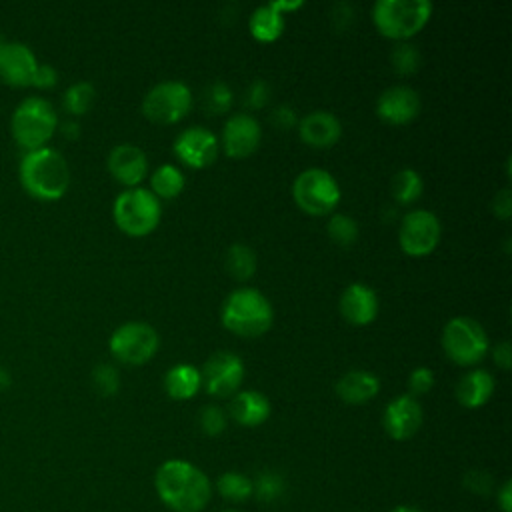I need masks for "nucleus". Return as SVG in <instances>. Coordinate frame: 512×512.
I'll return each mask as SVG.
<instances>
[{
    "instance_id": "1",
    "label": "nucleus",
    "mask_w": 512,
    "mask_h": 512,
    "mask_svg": "<svg viewBox=\"0 0 512 512\" xmlns=\"http://www.w3.org/2000/svg\"><path fill=\"white\" fill-rule=\"evenodd\" d=\"M154 488L160 500L174 512H200L212 496L208 476L186 460H166L160 464Z\"/></svg>"
},
{
    "instance_id": "2",
    "label": "nucleus",
    "mask_w": 512,
    "mask_h": 512,
    "mask_svg": "<svg viewBox=\"0 0 512 512\" xmlns=\"http://www.w3.org/2000/svg\"><path fill=\"white\" fill-rule=\"evenodd\" d=\"M20 184L38 200H58L70 186V166L66 158L50 146L30 150L18 166Z\"/></svg>"
},
{
    "instance_id": "3",
    "label": "nucleus",
    "mask_w": 512,
    "mask_h": 512,
    "mask_svg": "<svg viewBox=\"0 0 512 512\" xmlns=\"http://www.w3.org/2000/svg\"><path fill=\"white\" fill-rule=\"evenodd\" d=\"M274 318L272 304L256 288L234 290L222 306V324L236 336L256 338L270 330Z\"/></svg>"
},
{
    "instance_id": "4",
    "label": "nucleus",
    "mask_w": 512,
    "mask_h": 512,
    "mask_svg": "<svg viewBox=\"0 0 512 512\" xmlns=\"http://www.w3.org/2000/svg\"><path fill=\"white\" fill-rule=\"evenodd\" d=\"M58 128L54 106L40 96L24 98L12 112L10 130L14 140L26 152L46 146Z\"/></svg>"
},
{
    "instance_id": "5",
    "label": "nucleus",
    "mask_w": 512,
    "mask_h": 512,
    "mask_svg": "<svg viewBox=\"0 0 512 512\" xmlns=\"http://www.w3.org/2000/svg\"><path fill=\"white\" fill-rule=\"evenodd\" d=\"M428 0H378L372 10L378 32L392 40H406L418 34L430 20Z\"/></svg>"
},
{
    "instance_id": "6",
    "label": "nucleus",
    "mask_w": 512,
    "mask_h": 512,
    "mask_svg": "<svg viewBox=\"0 0 512 512\" xmlns=\"http://www.w3.org/2000/svg\"><path fill=\"white\" fill-rule=\"evenodd\" d=\"M114 222L128 236H146L160 222V200L146 188H126L112 206Z\"/></svg>"
},
{
    "instance_id": "7",
    "label": "nucleus",
    "mask_w": 512,
    "mask_h": 512,
    "mask_svg": "<svg viewBox=\"0 0 512 512\" xmlns=\"http://www.w3.org/2000/svg\"><path fill=\"white\" fill-rule=\"evenodd\" d=\"M442 348L452 362L472 366L486 356L488 336L474 318L456 316L448 320L442 330Z\"/></svg>"
},
{
    "instance_id": "8",
    "label": "nucleus",
    "mask_w": 512,
    "mask_h": 512,
    "mask_svg": "<svg viewBox=\"0 0 512 512\" xmlns=\"http://www.w3.org/2000/svg\"><path fill=\"white\" fill-rule=\"evenodd\" d=\"M298 208L312 216L330 214L340 202V186L328 170L308 168L300 172L292 186Z\"/></svg>"
},
{
    "instance_id": "9",
    "label": "nucleus",
    "mask_w": 512,
    "mask_h": 512,
    "mask_svg": "<svg viewBox=\"0 0 512 512\" xmlns=\"http://www.w3.org/2000/svg\"><path fill=\"white\" fill-rule=\"evenodd\" d=\"M158 344V332L146 322H126L118 326L108 340L112 356L130 366L148 362L156 354Z\"/></svg>"
},
{
    "instance_id": "10",
    "label": "nucleus",
    "mask_w": 512,
    "mask_h": 512,
    "mask_svg": "<svg viewBox=\"0 0 512 512\" xmlns=\"http://www.w3.org/2000/svg\"><path fill=\"white\" fill-rule=\"evenodd\" d=\"M192 106L190 88L184 82L168 80L156 84L142 102V112L156 124H174L182 120Z\"/></svg>"
},
{
    "instance_id": "11",
    "label": "nucleus",
    "mask_w": 512,
    "mask_h": 512,
    "mask_svg": "<svg viewBox=\"0 0 512 512\" xmlns=\"http://www.w3.org/2000/svg\"><path fill=\"white\" fill-rule=\"evenodd\" d=\"M440 220L428 210H412L402 218L398 242L408 256H428L440 242Z\"/></svg>"
},
{
    "instance_id": "12",
    "label": "nucleus",
    "mask_w": 512,
    "mask_h": 512,
    "mask_svg": "<svg viewBox=\"0 0 512 512\" xmlns=\"http://www.w3.org/2000/svg\"><path fill=\"white\" fill-rule=\"evenodd\" d=\"M202 386L210 396L228 398L244 380V362L232 352H216L202 366Z\"/></svg>"
},
{
    "instance_id": "13",
    "label": "nucleus",
    "mask_w": 512,
    "mask_h": 512,
    "mask_svg": "<svg viewBox=\"0 0 512 512\" xmlns=\"http://www.w3.org/2000/svg\"><path fill=\"white\" fill-rule=\"evenodd\" d=\"M174 154L190 168H206L218 156V140L210 130L192 126L174 140Z\"/></svg>"
},
{
    "instance_id": "14",
    "label": "nucleus",
    "mask_w": 512,
    "mask_h": 512,
    "mask_svg": "<svg viewBox=\"0 0 512 512\" xmlns=\"http://www.w3.org/2000/svg\"><path fill=\"white\" fill-rule=\"evenodd\" d=\"M382 424H384V430L388 432V436L394 440L412 438L422 426L420 402L410 394L392 398L384 410Z\"/></svg>"
},
{
    "instance_id": "15",
    "label": "nucleus",
    "mask_w": 512,
    "mask_h": 512,
    "mask_svg": "<svg viewBox=\"0 0 512 512\" xmlns=\"http://www.w3.org/2000/svg\"><path fill=\"white\" fill-rule=\"evenodd\" d=\"M262 128L250 114H234L226 120L222 132L224 152L230 158H246L260 146Z\"/></svg>"
},
{
    "instance_id": "16",
    "label": "nucleus",
    "mask_w": 512,
    "mask_h": 512,
    "mask_svg": "<svg viewBox=\"0 0 512 512\" xmlns=\"http://www.w3.org/2000/svg\"><path fill=\"white\" fill-rule=\"evenodd\" d=\"M420 112V96L408 86H392L378 96L376 114L386 124L402 126L412 122Z\"/></svg>"
},
{
    "instance_id": "17",
    "label": "nucleus",
    "mask_w": 512,
    "mask_h": 512,
    "mask_svg": "<svg viewBox=\"0 0 512 512\" xmlns=\"http://www.w3.org/2000/svg\"><path fill=\"white\" fill-rule=\"evenodd\" d=\"M36 66V54L24 42H6L0 52V78L12 86H28Z\"/></svg>"
},
{
    "instance_id": "18",
    "label": "nucleus",
    "mask_w": 512,
    "mask_h": 512,
    "mask_svg": "<svg viewBox=\"0 0 512 512\" xmlns=\"http://www.w3.org/2000/svg\"><path fill=\"white\" fill-rule=\"evenodd\" d=\"M108 170L120 184L136 188L146 176L148 160L142 148L134 144H118L108 154Z\"/></svg>"
},
{
    "instance_id": "19",
    "label": "nucleus",
    "mask_w": 512,
    "mask_h": 512,
    "mask_svg": "<svg viewBox=\"0 0 512 512\" xmlns=\"http://www.w3.org/2000/svg\"><path fill=\"white\" fill-rule=\"evenodd\" d=\"M340 312L346 322L354 326H366L374 322L378 314V296L370 286L352 282L340 296Z\"/></svg>"
},
{
    "instance_id": "20",
    "label": "nucleus",
    "mask_w": 512,
    "mask_h": 512,
    "mask_svg": "<svg viewBox=\"0 0 512 512\" xmlns=\"http://www.w3.org/2000/svg\"><path fill=\"white\" fill-rule=\"evenodd\" d=\"M298 134L312 148H330L340 140L342 124L332 112L314 110L298 122Z\"/></svg>"
},
{
    "instance_id": "21",
    "label": "nucleus",
    "mask_w": 512,
    "mask_h": 512,
    "mask_svg": "<svg viewBox=\"0 0 512 512\" xmlns=\"http://www.w3.org/2000/svg\"><path fill=\"white\" fill-rule=\"evenodd\" d=\"M230 416L246 426V428H254V426H260L268 420L270 416V400L258 392V390H242V392H236L230 400Z\"/></svg>"
},
{
    "instance_id": "22",
    "label": "nucleus",
    "mask_w": 512,
    "mask_h": 512,
    "mask_svg": "<svg viewBox=\"0 0 512 512\" xmlns=\"http://www.w3.org/2000/svg\"><path fill=\"white\" fill-rule=\"evenodd\" d=\"M380 390L378 378L368 370H350L336 382V394L346 404H366Z\"/></svg>"
},
{
    "instance_id": "23",
    "label": "nucleus",
    "mask_w": 512,
    "mask_h": 512,
    "mask_svg": "<svg viewBox=\"0 0 512 512\" xmlns=\"http://www.w3.org/2000/svg\"><path fill=\"white\" fill-rule=\"evenodd\" d=\"M494 392V378L486 370H470L466 372L456 386V398L464 408H480L484 406Z\"/></svg>"
},
{
    "instance_id": "24",
    "label": "nucleus",
    "mask_w": 512,
    "mask_h": 512,
    "mask_svg": "<svg viewBox=\"0 0 512 512\" xmlns=\"http://www.w3.org/2000/svg\"><path fill=\"white\" fill-rule=\"evenodd\" d=\"M202 386L200 370L192 364H174L164 376V388L170 398L174 400H188L192 398Z\"/></svg>"
},
{
    "instance_id": "25",
    "label": "nucleus",
    "mask_w": 512,
    "mask_h": 512,
    "mask_svg": "<svg viewBox=\"0 0 512 512\" xmlns=\"http://www.w3.org/2000/svg\"><path fill=\"white\" fill-rule=\"evenodd\" d=\"M250 34L258 42H274L284 30V14L274 6V2L256 8L250 16Z\"/></svg>"
},
{
    "instance_id": "26",
    "label": "nucleus",
    "mask_w": 512,
    "mask_h": 512,
    "mask_svg": "<svg viewBox=\"0 0 512 512\" xmlns=\"http://www.w3.org/2000/svg\"><path fill=\"white\" fill-rule=\"evenodd\" d=\"M150 184H152L150 192L156 198L170 200V198H176L184 190V174L180 172V168H176L172 164H162L160 168L154 170Z\"/></svg>"
},
{
    "instance_id": "27",
    "label": "nucleus",
    "mask_w": 512,
    "mask_h": 512,
    "mask_svg": "<svg viewBox=\"0 0 512 512\" xmlns=\"http://www.w3.org/2000/svg\"><path fill=\"white\" fill-rule=\"evenodd\" d=\"M422 190H424L422 176L412 168H404L396 172L392 178V196L398 204L406 206L416 202L422 196Z\"/></svg>"
},
{
    "instance_id": "28",
    "label": "nucleus",
    "mask_w": 512,
    "mask_h": 512,
    "mask_svg": "<svg viewBox=\"0 0 512 512\" xmlns=\"http://www.w3.org/2000/svg\"><path fill=\"white\" fill-rule=\"evenodd\" d=\"M224 262H226L228 274L236 280H248V278H252V274L256 270V254L252 252V248H248L244 244L230 246Z\"/></svg>"
},
{
    "instance_id": "29",
    "label": "nucleus",
    "mask_w": 512,
    "mask_h": 512,
    "mask_svg": "<svg viewBox=\"0 0 512 512\" xmlns=\"http://www.w3.org/2000/svg\"><path fill=\"white\" fill-rule=\"evenodd\" d=\"M94 98H96L94 86L90 82H86V80H80V82H74V84H70L66 88L62 104H64L68 114L82 116V114H86L92 108Z\"/></svg>"
},
{
    "instance_id": "30",
    "label": "nucleus",
    "mask_w": 512,
    "mask_h": 512,
    "mask_svg": "<svg viewBox=\"0 0 512 512\" xmlns=\"http://www.w3.org/2000/svg\"><path fill=\"white\" fill-rule=\"evenodd\" d=\"M216 490L220 496L232 502H242L252 496V480L240 472H224L216 480Z\"/></svg>"
},
{
    "instance_id": "31",
    "label": "nucleus",
    "mask_w": 512,
    "mask_h": 512,
    "mask_svg": "<svg viewBox=\"0 0 512 512\" xmlns=\"http://www.w3.org/2000/svg\"><path fill=\"white\" fill-rule=\"evenodd\" d=\"M252 494L260 502H276L284 494V478L274 470H262L256 480H252Z\"/></svg>"
},
{
    "instance_id": "32",
    "label": "nucleus",
    "mask_w": 512,
    "mask_h": 512,
    "mask_svg": "<svg viewBox=\"0 0 512 512\" xmlns=\"http://www.w3.org/2000/svg\"><path fill=\"white\" fill-rule=\"evenodd\" d=\"M328 236L338 246H352L358 240V224L346 214H334L328 220Z\"/></svg>"
},
{
    "instance_id": "33",
    "label": "nucleus",
    "mask_w": 512,
    "mask_h": 512,
    "mask_svg": "<svg viewBox=\"0 0 512 512\" xmlns=\"http://www.w3.org/2000/svg\"><path fill=\"white\" fill-rule=\"evenodd\" d=\"M92 384L102 396H114L120 388V374L112 364L102 362L92 370Z\"/></svg>"
},
{
    "instance_id": "34",
    "label": "nucleus",
    "mask_w": 512,
    "mask_h": 512,
    "mask_svg": "<svg viewBox=\"0 0 512 512\" xmlns=\"http://www.w3.org/2000/svg\"><path fill=\"white\" fill-rule=\"evenodd\" d=\"M390 60L398 74H412L420 66V52L416 50V46L400 42L398 46H394Z\"/></svg>"
},
{
    "instance_id": "35",
    "label": "nucleus",
    "mask_w": 512,
    "mask_h": 512,
    "mask_svg": "<svg viewBox=\"0 0 512 512\" xmlns=\"http://www.w3.org/2000/svg\"><path fill=\"white\" fill-rule=\"evenodd\" d=\"M230 106H232V90L228 88V84L224 82L210 84L204 96V108L210 114H224L230 110Z\"/></svg>"
},
{
    "instance_id": "36",
    "label": "nucleus",
    "mask_w": 512,
    "mask_h": 512,
    "mask_svg": "<svg viewBox=\"0 0 512 512\" xmlns=\"http://www.w3.org/2000/svg\"><path fill=\"white\" fill-rule=\"evenodd\" d=\"M198 424L206 436H218L226 428V414L220 406H204L198 414Z\"/></svg>"
},
{
    "instance_id": "37",
    "label": "nucleus",
    "mask_w": 512,
    "mask_h": 512,
    "mask_svg": "<svg viewBox=\"0 0 512 512\" xmlns=\"http://www.w3.org/2000/svg\"><path fill=\"white\" fill-rule=\"evenodd\" d=\"M434 386V374L430 368L420 366L416 370L410 372L408 376V388H410V396H418V394H426L430 388Z\"/></svg>"
},
{
    "instance_id": "38",
    "label": "nucleus",
    "mask_w": 512,
    "mask_h": 512,
    "mask_svg": "<svg viewBox=\"0 0 512 512\" xmlns=\"http://www.w3.org/2000/svg\"><path fill=\"white\" fill-rule=\"evenodd\" d=\"M464 486H466V490H470L474 494L486 496L492 492V476L484 470H470L464 476Z\"/></svg>"
},
{
    "instance_id": "39",
    "label": "nucleus",
    "mask_w": 512,
    "mask_h": 512,
    "mask_svg": "<svg viewBox=\"0 0 512 512\" xmlns=\"http://www.w3.org/2000/svg\"><path fill=\"white\" fill-rule=\"evenodd\" d=\"M56 82H58L56 68L52 64H40L38 62L30 84L36 86V88H52V86H56Z\"/></svg>"
},
{
    "instance_id": "40",
    "label": "nucleus",
    "mask_w": 512,
    "mask_h": 512,
    "mask_svg": "<svg viewBox=\"0 0 512 512\" xmlns=\"http://www.w3.org/2000/svg\"><path fill=\"white\" fill-rule=\"evenodd\" d=\"M268 100V86L262 80H254L246 90V104L250 108H262Z\"/></svg>"
},
{
    "instance_id": "41",
    "label": "nucleus",
    "mask_w": 512,
    "mask_h": 512,
    "mask_svg": "<svg viewBox=\"0 0 512 512\" xmlns=\"http://www.w3.org/2000/svg\"><path fill=\"white\" fill-rule=\"evenodd\" d=\"M270 120L280 128V130H288V128H294L296 124H298V120H296V112L290 108V106H278L274 112H272V116H270Z\"/></svg>"
},
{
    "instance_id": "42",
    "label": "nucleus",
    "mask_w": 512,
    "mask_h": 512,
    "mask_svg": "<svg viewBox=\"0 0 512 512\" xmlns=\"http://www.w3.org/2000/svg\"><path fill=\"white\" fill-rule=\"evenodd\" d=\"M492 212L498 218H502V220L510 218V214H512V198H510V190L508 188L496 192V196L492 200Z\"/></svg>"
},
{
    "instance_id": "43",
    "label": "nucleus",
    "mask_w": 512,
    "mask_h": 512,
    "mask_svg": "<svg viewBox=\"0 0 512 512\" xmlns=\"http://www.w3.org/2000/svg\"><path fill=\"white\" fill-rule=\"evenodd\" d=\"M496 500L502 512H512V484L510 480H506L502 484V488L496 492Z\"/></svg>"
},
{
    "instance_id": "44",
    "label": "nucleus",
    "mask_w": 512,
    "mask_h": 512,
    "mask_svg": "<svg viewBox=\"0 0 512 512\" xmlns=\"http://www.w3.org/2000/svg\"><path fill=\"white\" fill-rule=\"evenodd\" d=\"M494 362L502 368L508 370L510 368V344L508 342H500L494 348Z\"/></svg>"
},
{
    "instance_id": "45",
    "label": "nucleus",
    "mask_w": 512,
    "mask_h": 512,
    "mask_svg": "<svg viewBox=\"0 0 512 512\" xmlns=\"http://www.w3.org/2000/svg\"><path fill=\"white\" fill-rule=\"evenodd\" d=\"M58 130L62 132V136H66V138H78L80 136V124L76 122V120H64L62 124H58Z\"/></svg>"
},
{
    "instance_id": "46",
    "label": "nucleus",
    "mask_w": 512,
    "mask_h": 512,
    "mask_svg": "<svg viewBox=\"0 0 512 512\" xmlns=\"http://www.w3.org/2000/svg\"><path fill=\"white\" fill-rule=\"evenodd\" d=\"M10 384H12V376H10V372H8L4 366H0V390L10 388Z\"/></svg>"
},
{
    "instance_id": "47",
    "label": "nucleus",
    "mask_w": 512,
    "mask_h": 512,
    "mask_svg": "<svg viewBox=\"0 0 512 512\" xmlns=\"http://www.w3.org/2000/svg\"><path fill=\"white\" fill-rule=\"evenodd\" d=\"M390 512H420L418 508H412V506H396V508H392Z\"/></svg>"
},
{
    "instance_id": "48",
    "label": "nucleus",
    "mask_w": 512,
    "mask_h": 512,
    "mask_svg": "<svg viewBox=\"0 0 512 512\" xmlns=\"http://www.w3.org/2000/svg\"><path fill=\"white\" fill-rule=\"evenodd\" d=\"M4 46H6V40H4V36L0 34V52H2V48H4Z\"/></svg>"
},
{
    "instance_id": "49",
    "label": "nucleus",
    "mask_w": 512,
    "mask_h": 512,
    "mask_svg": "<svg viewBox=\"0 0 512 512\" xmlns=\"http://www.w3.org/2000/svg\"><path fill=\"white\" fill-rule=\"evenodd\" d=\"M220 512H240V510H236V508H226V510H220Z\"/></svg>"
}]
</instances>
